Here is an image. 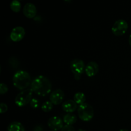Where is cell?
Masks as SVG:
<instances>
[{"label":"cell","instance_id":"cell-26","mask_svg":"<svg viewBox=\"0 0 131 131\" xmlns=\"http://www.w3.org/2000/svg\"><path fill=\"white\" fill-rule=\"evenodd\" d=\"M51 131H54V130H51Z\"/></svg>","mask_w":131,"mask_h":131},{"label":"cell","instance_id":"cell-2","mask_svg":"<svg viewBox=\"0 0 131 131\" xmlns=\"http://www.w3.org/2000/svg\"><path fill=\"white\" fill-rule=\"evenodd\" d=\"M13 84L17 89L23 90L29 86L31 82L30 75L24 70H19L13 77Z\"/></svg>","mask_w":131,"mask_h":131},{"label":"cell","instance_id":"cell-19","mask_svg":"<svg viewBox=\"0 0 131 131\" xmlns=\"http://www.w3.org/2000/svg\"><path fill=\"white\" fill-rule=\"evenodd\" d=\"M8 91V88L7 85L3 83H1V85H0V94H5V93H7Z\"/></svg>","mask_w":131,"mask_h":131},{"label":"cell","instance_id":"cell-5","mask_svg":"<svg viewBox=\"0 0 131 131\" xmlns=\"http://www.w3.org/2000/svg\"><path fill=\"white\" fill-rule=\"evenodd\" d=\"M70 70L74 75V78L77 80L81 78V75L85 72V65L83 60L79 59H74L71 61L70 65Z\"/></svg>","mask_w":131,"mask_h":131},{"label":"cell","instance_id":"cell-13","mask_svg":"<svg viewBox=\"0 0 131 131\" xmlns=\"http://www.w3.org/2000/svg\"><path fill=\"white\" fill-rule=\"evenodd\" d=\"M8 131H25L24 126L19 122H13L10 123L7 128Z\"/></svg>","mask_w":131,"mask_h":131},{"label":"cell","instance_id":"cell-23","mask_svg":"<svg viewBox=\"0 0 131 131\" xmlns=\"http://www.w3.org/2000/svg\"><path fill=\"white\" fill-rule=\"evenodd\" d=\"M129 45H130V46L131 47V35H130V36H129Z\"/></svg>","mask_w":131,"mask_h":131},{"label":"cell","instance_id":"cell-24","mask_svg":"<svg viewBox=\"0 0 131 131\" xmlns=\"http://www.w3.org/2000/svg\"><path fill=\"white\" fill-rule=\"evenodd\" d=\"M119 131H129V130H127V129H121V130H120Z\"/></svg>","mask_w":131,"mask_h":131},{"label":"cell","instance_id":"cell-10","mask_svg":"<svg viewBox=\"0 0 131 131\" xmlns=\"http://www.w3.org/2000/svg\"><path fill=\"white\" fill-rule=\"evenodd\" d=\"M23 14L28 19H33L37 15V8L31 3L26 4L23 8Z\"/></svg>","mask_w":131,"mask_h":131},{"label":"cell","instance_id":"cell-3","mask_svg":"<svg viewBox=\"0 0 131 131\" xmlns=\"http://www.w3.org/2000/svg\"><path fill=\"white\" fill-rule=\"evenodd\" d=\"M79 118L84 122H89L94 116V110L92 106L87 103L80 105L78 108Z\"/></svg>","mask_w":131,"mask_h":131},{"label":"cell","instance_id":"cell-7","mask_svg":"<svg viewBox=\"0 0 131 131\" xmlns=\"http://www.w3.org/2000/svg\"><path fill=\"white\" fill-rule=\"evenodd\" d=\"M25 29L22 26H17L13 28L10 33V39L14 42L21 41L25 36Z\"/></svg>","mask_w":131,"mask_h":131},{"label":"cell","instance_id":"cell-17","mask_svg":"<svg viewBox=\"0 0 131 131\" xmlns=\"http://www.w3.org/2000/svg\"><path fill=\"white\" fill-rule=\"evenodd\" d=\"M52 107H53V104L51 101H46L42 104L41 108L43 112L47 113L52 110Z\"/></svg>","mask_w":131,"mask_h":131},{"label":"cell","instance_id":"cell-1","mask_svg":"<svg viewBox=\"0 0 131 131\" xmlns=\"http://www.w3.org/2000/svg\"><path fill=\"white\" fill-rule=\"evenodd\" d=\"M31 89L37 95L44 97L51 92L52 84L47 78L43 75H38L32 81Z\"/></svg>","mask_w":131,"mask_h":131},{"label":"cell","instance_id":"cell-11","mask_svg":"<svg viewBox=\"0 0 131 131\" xmlns=\"http://www.w3.org/2000/svg\"><path fill=\"white\" fill-rule=\"evenodd\" d=\"M99 72V65L95 61H90L85 67V73L89 78L94 77Z\"/></svg>","mask_w":131,"mask_h":131},{"label":"cell","instance_id":"cell-12","mask_svg":"<svg viewBox=\"0 0 131 131\" xmlns=\"http://www.w3.org/2000/svg\"><path fill=\"white\" fill-rule=\"evenodd\" d=\"M62 109L65 112L68 113H72L77 110L78 104L74 100H67L62 104Z\"/></svg>","mask_w":131,"mask_h":131},{"label":"cell","instance_id":"cell-6","mask_svg":"<svg viewBox=\"0 0 131 131\" xmlns=\"http://www.w3.org/2000/svg\"><path fill=\"white\" fill-rule=\"evenodd\" d=\"M128 29V23L124 19H119L114 23L111 28L112 33L116 36H122Z\"/></svg>","mask_w":131,"mask_h":131},{"label":"cell","instance_id":"cell-20","mask_svg":"<svg viewBox=\"0 0 131 131\" xmlns=\"http://www.w3.org/2000/svg\"><path fill=\"white\" fill-rule=\"evenodd\" d=\"M8 110V106L6 104L3 103V102H1V104H0V113L1 114L5 113Z\"/></svg>","mask_w":131,"mask_h":131},{"label":"cell","instance_id":"cell-22","mask_svg":"<svg viewBox=\"0 0 131 131\" xmlns=\"http://www.w3.org/2000/svg\"><path fill=\"white\" fill-rule=\"evenodd\" d=\"M33 131H43V128L42 127V126L38 125V126H36L34 128Z\"/></svg>","mask_w":131,"mask_h":131},{"label":"cell","instance_id":"cell-14","mask_svg":"<svg viewBox=\"0 0 131 131\" xmlns=\"http://www.w3.org/2000/svg\"><path fill=\"white\" fill-rule=\"evenodd\" d=\"M63 121L66 125H72L77 122V117L73 113H67L64 116Z\"/></svg>","mask_w":131,"mask_h":131},{"label":"cell","instance_id":"cell-18","mask_svg":"<svg viewBox=\"0 0 131 131\" xmlns=\"http://www.w3.org/2000/svg\"><path fill=\"white\" fill-rule=\"evenodd\" d=\"M29 104H30L31 107L33 109H37L40 106V101L37 99H32Z\"/></svg>","mask_w":131,"mask_h":131},{"label":"cell","instance_id":"cell-8","mask_svg":"<svg viewBox=\"0 0 131 131\" xmlns=\"http://www.w3.org/2000/svg\"><path fill=\"white\" fill-rule=\"evenodd\" d=\"M48 127L54 131H58L63 127V121L58 116H52L47 122Z\"/></svg>","mask_w":131,"mask_h":131},{"label":"cell","instance_id":"cell-15","mask_svg":"<svg viewBox=\"0 0 131 131\" xmlns=\"http://www.w3.org/2000/svg\"><path fill=\"white\" fill-rule=\"evenodd\" d=\"M74 101H75L77 104H79V106L84 103L86 101V96L82 92H78L75 93L74 96Z\"/></svg>","mask_w":131,"mask_h":131},{"label":"cell","instance_id":"cell-16","mask_svg":"<svg viewBox=\"0 0 131 131\" xmlns=\"http://www.w3.org/2000/svg\"><path fill=\"white\" fill-rule=\"evenodd\" d=\"M10 8L14 12L18 13L20 12L21 8V3L17 0H13L10 3Z\"/></svg>","mask_w":131,"mask_h":131},{"label":"cell","instance_id":"cell-25","mask_svg":"<svg viewBox=\"0 0 131 131\" xmlns=\"http://www.w3.org/2000/svg\"><path fill=\"white\" fill-rule=\"evenodd\" d=\"M78 131H86V130H83V129H79V130H78Z\"/></svg>","mask_w":131,"mask_h":131},{"label":"cell","instance_id":"cell-21","mask_svg":"<svg viewBox=\"0 0 131 131\" xmlns=\"http://www.w3.org/2000/svg\"><path fill=\"white\" fill-rule=\"evenodd\" d=\"M61 131H75V130L72 125H65V126H63V127L62 128Z\"/></svg>","mask_w":131,"mask_h":131},{"label":"cell","instance_id":"cell-9","mask_svg":"<svg viewBox=\"0 0 131 131\" xmlns=\"http://www.w3.org/2000/svg\"><path fill=\"white\" fill-rule=\"evenodd\" d=\"M64 97H65V93L63 91L60 89H58L51 93L49 99L52 104L58 105L63 102Z\"/></svg>","mask_w":131,"mask_h":131},{"label":"cell","instance_id":"cell-4","mask_svg":"<svg viewBox=\"0 0 131 131\" xmlns=\"http://www.w3.org/2000/svg\"><path fill=\"white\" fill-rule=\"evenodd\" d=\"M33 90L31 89H26L23 90L16 96L15 104L18 107H23L30 103L33 97Z\"/></svg>","mask_w":131,"mask_h":131}]
</instances>
